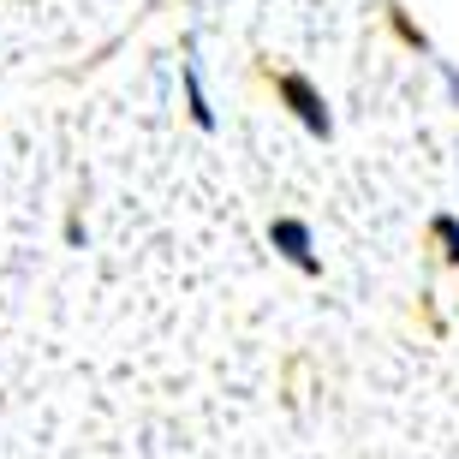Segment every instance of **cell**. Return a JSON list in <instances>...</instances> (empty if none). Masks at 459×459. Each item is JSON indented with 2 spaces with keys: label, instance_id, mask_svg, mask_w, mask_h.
<instances>
[{
  "label": "cell",
  "instance_id": "1",
  "mask_svg": "<svg viewBox=\"0 0 459 459\" xmlns=\"http://www.w3.org/2000/svg\"><path fill=\"white\" fill-rule=\"evenodd\" d=\"M281 96H287V102H292V114L305 119V126H310L316 137H328V132H334V119H328V108L316 102V90H310L305 78H299V72H287V78H281Z\"/></svg>",
  "mask_w": 459,
  "mask_h": 459
},
{
  "label": "cell",
  "instance_id": "2",
  "mask_svg": "<svg viewBox=\"0 0 459 459\" xmlns=\"http://www.w3.org/2000/svg\"><path fill=\"white\" fill-rule=\"evenodd\" d=\"M269 238L281 245V251L299 263V269H316V251H310V227L305 221H292V215H281V221L269 227Z\"/></svg>",
  "mask_w": 459,
  "mask_h": 459
},
{
  "label": "cell",
  "instance_id": "3",
  "mask_svg": "<svg viewBox=\"0 0 459 459\" xmlns=\"http://www.w3.org/2000/svg\"><path fill=\"white\" fill-rule=\"evenodd\" d=\"M179 84H186L191 119H197V126H204V132H209V126H215V108H209V96H204V78H197V66H191V60H186V66H179Z\"/></svg>",
  "mask_w": 459,
  "mask_h": 459
},
{
  "label": "cell",
  "instance_id": "4",
  "mask_svg": "<svg viewBox=\"0 0 459 459\" xmlns=\"http://www.w3.org/2000/svg\"><path fill=\"white\" fill-rule=\"evenodd\" d=\"M436 238L447 245V256H459V221L454 215H436Z\"/></svg>",
  "mask_w": 459,
  "mask_h": 459
}]
</instances>
